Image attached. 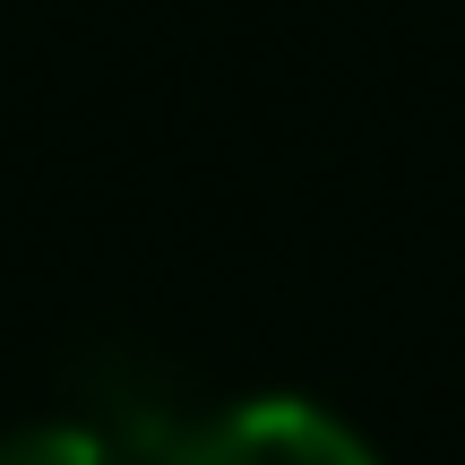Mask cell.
I'll use <instances>...</instances> for the list:
<instances>
[{"label": "cell", "instance_id": "obj_2", "mask_svg": "<svg viewBox=\"0 0 465 465\" xmlns=\"http://www.w3.org/2000/svg\"><path fill=\"white\" fill-rule=\"evenodd\" d=\"M69 397L86 405L78 422L104 440V449H121L130 465H164L190 440L182 388H173L147 353H86V362L69 371Z\"/></svg>", "mask_w": 465, "mask_h": 465}, {"label": "cell", "instance_id": "obj_3", "mask_svg": "<svg viewBox=\"0 0 465 465\" xmlns=\"http://www.w3.org/2000/svg\"><path fill=\"white\" fill-rule=\"evenodd\" d=\"M0 465H130V457L104 449L86 422H35V431L0 440Z\"/></svg>", "mask_w": 465, "mask_h": 465}, {"label": "cell", "instance_id": "obj_1", "mask_svg": "<svg viewBox=\"0 0 465 465\" xmlns=\"http://www.w3.org/2000/svg\"><path fill=\"white\" fill-rule=\"evenodd\" d=\"M164 465H371V449L302 397H259V405L190 422V440Z\"/></svg>", "mask_w": 465, "mask_h": 465}]
</instances>
